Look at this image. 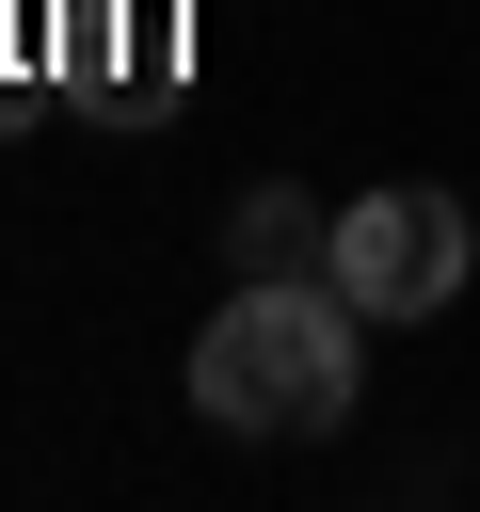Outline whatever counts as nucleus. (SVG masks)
<instances>
[{
  "label": "nucleus",
  "mask_w": 480,
  "mask_h": 512,
  "mask_svg": "<svg viewBox=\"0 0 480 512\" xmlns=\"http://www.w3.org/2000/svg\"><path fill=\"white\" fill-rule=\"evenodd\" d=\"M368 384V320L336 304V272H240V304L192 336V400L224 432H336Z\"/></svg>",
  "instance_id": "nucleus-1"
},
{
  "label": "nucleus",
  "mask_w": 480,
  "mask_h": 512,
  "mask_svg": "<svg viewBox=\"0 0 480 512\" xmlns=\"http://www.w3.org/2000/svg\"><path fill=\"white\" fill-rule=\"evenodd\" d=\"M320 272H336V304H352V320H432V304L464 288V208H448L432 176H384V192H352V208H336Z\"/></svg>",
  "instance_id": "nucleus-2"
},
{
  "label": "nucleus",
  "mask_w": 480,
  "mask_h": 512,
  "mask_svg": "<svg viewBox=\"0 0 480 512\" xmlns=\"http://www.w3.org/2000/svg\"><path fill=\"white\" fill-rule=\"evenodd\" d=\"M224 240H240V272H304V256H320V240H336V224H320V208H304V192H288V176H256V192H240V224H224Z\"/></svg>",
  "instance_id": "nucleus-3"
}]
</instances>
